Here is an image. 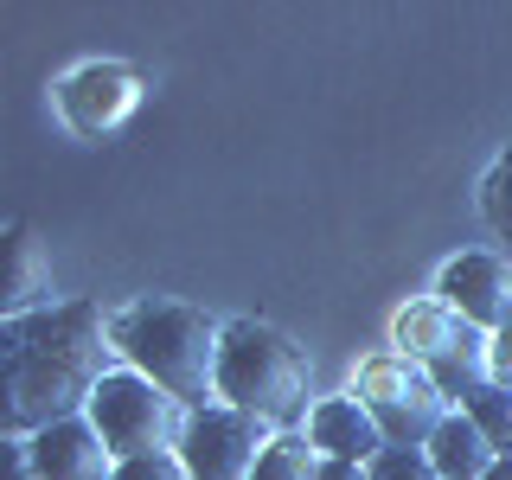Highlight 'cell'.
Wrapping results in <instances>:
<instances>
[{"mask_svg":"<svg viewBox=\"0 0 512 480\" xmlns=\"http://www.w3.org/2000/svg\"><path fill=\"white\" fill-rule=\"evenodd\" d=\"M109 320L90 301H64L20 320H0V423L7 436H39L52 423L90 416L96 384L116 372Z\"/></svg>","mask_w":512,"mask_h":480,"instance_id":"1","label":"cell"},{"mask_svg":"<svg viewBox=\"0 0 512 480\" xmlns=\"http://www.w3.org/2000/svg\"><path fill=\"white\" fill-rule=\"evenodd\" d=\"M109 340L128 372L154 378L160 391H173L186 410L218 404V352H224V327L192 301H160L141 295L122 314H109Z\"/></svg>","mask_w":512,"mask_h":480,"instance_id":"2","label":"cell"},{"mask_svg":"<svg viewBox=\"0 0 512 480\" xmlns=\"http://www.w3.org/2000/svg\"><path fill=\"white\" fill-rule=\"evenodd\" d=\"M308 352L288 340L269 320H231L224 327V352H218V404L269 423L276 436H295V423H308Z\"/></svg>","mask_w":512,"mask_h":480,"instance_id":"3","label":"cell"},{"mask_svg":"<svg viewBox=\"0 0 512 480\" xmlns=\"http://www.w3.org/2000/svg\"><path fill=\"white\" fill-rule=\"evenodd\" d=\"M186 404L173 391H160L154 378L128 372V365H116L103 384H96L90 397V423L96 436L109 442V455L116 461H141V455H167V448H180L186 436Z\"/></svg>","mask_w":512,"mask_h":480,"instance_id":"4","label":"cell"},{"mask_svg":"<svg viewBox=\"0 0 512 480\" xmlns=\"http://www.w3.org/2000/svg\"><path fill=\"white\" fill-rule=\"evenodd\" d=\"M391 340L404 359H416L429 378L442 384L448 404H461L468 391H480L493 372H487V352H493V333H480L474 320H461L448 301H410L404 314L391 320Z\"/></svg>","mask_w":512,"mask_h":480,"instance_id":"5","label":"cell"},{"mask_svg":"<svg viewBox=\"0 0 512 480\" xmlns=\"http://www.w3.org/2000/svg\"><path fill=\"white\" fill-rule=\"evenodd\" d=\"M352 397L378 416V429H384V442H391V448H429V442H436V429L455 416V404L442 397V384L429 378L416 359H404V352L365 365L359 384H352Z\"/></svg>","mask_w":512,"mask_h":480,"instance_id":"6","label":"cell"},{"mask_svg":"<svg viewBox=\"0 0 512 480\" xmlns=\"http://www.w3.org/2000/svg\"><path fill=\"white\" fill-rule=\"evenodd\" d=\"M269 442H276L269 423H256V416L231 410V404H205V410L186 416L180 461H186L192 480H250Z\"/></svg>","mask_w":512,"mask_h":480,"instance_id":"7","label":"cell"},{"mask_svg":"<svg viewBox=\"0 0 512 480\" xmlns=\"http://www.w3.org/2000/svg\"><path fill=\"white\" fill-rule=\"evenodd\" d=\"M436 301H448L461 320H474L480 333H506L512 327V263L493 250H468L442 269Z\"/></svg>","mask_w":512,"mask_h":480,"instance_id":"8","label":"cell"},{"mask_svg":"<svg viewBox=\"0 0 512 480\" xmlns=\"http://www.w3.org/2000/svg\"><path fill=\"white\" fill-rule=\"evenodd\" d=\"M26 455L39 480H116L122 461L109 455V442L96 436L90 416H71V423H52L39 436H26Z\"/></svg>","mask_w":512,"mask_h":480,"instance_id":"9","label":"cell"},{"mask_svg":"<svg viewBox=\"0 0 512 480\" xmlns=\"http://www.w3.org/2000/svg\"><path fill=\"white\" fill-rule=\"evenodd\" d=\"M308 442L327 461H359V468H372L384 448H391L384 429H378V416L365 410L359 397H320L314 416H308Z\"/></svg>","mask_w":512,"mask_h":480,"instance_id":"10","label":"cell"},{"mask_svg":"<svg viewBox=\"0 0 512 480\" xmlns=\"http://www.w3.org/2000/svg\"><path fill=\"white\" fill-rule=\"evenodd\" d=\"M0 301H7V320L52 308V263H45L32 224H13V231H7V295H0Z\"/></svg>","mask_w":512,"mask_h":480,"instance_id":"11","label":"cell"},{"mask_svg":"<svg viewBox=\"0 0 512 480\" xmlns=\"http://www.w3.org/2000/svg\"><path fill=\"white\" fill-rule=\"evenodd\" d=\"M429 461H436L442 480H487L493 468H500V448H493L487 436H480L474 416H448V423L436 429V442H429Z\"/></svg>","mask_w":512,"mask_h":480,"instance_id":"12","label":"cell"},{"mask_svg":"<svg viewBox=\"0 0 512 480\" xmlns=\"http://www.w3.org/2000/svg\"><path fill=\"white\" fill-rule=\"evenodd\" d=\"M455 410H461V416H474V423H480V436L500 448V461H512V391H506V384H493V378H487L480 391L461 397Z\"/></svg>","mask_w":512,"mask_h":480,"instance_id":"13","label":"cell"},{"mask_svg":"<svg viewBox=\"0 0 512 480\" xmlns=\"http://www.w3.org/2000/svg\"><path fill=\"white\" fill-rule=\"evenodd\" d=\"M320 474V448L308 436H276L263 448V461H256L250 480H314Z\"/></svg>","mask_w":512,"mask_h":480,"instance_id":"14","label":"cell"},{"mask_svg":"<svg viewBox=\"0 0 512 480\" xmlns=\"http://www.w3.org/2000/svg\"><path fill=\"white\" fill-rule=\"evenodd\" d=\"M480 212H487V224L512 244V148L493 160V173L480 180Z\"/></svg>","mask_w":512,"mask_h":480,"instance_id":"15","label":"cell"},{"mask_svg":"<svg viewBox=\"0 0 512 480\" xmlns=\"http://www.w3.org/2000/svg\"><path fill=\"white\" fill-rule=\"evenodd\" d=\"M372 480H442V474L429 461V448H384L372 461Z\"/></svg>","mask_w":512,"mask_h":480,"instance_id":"16","label":"cell"},{"mask_svg":"<svg viewBox=\"0 0 512 480\" xmlns=\"http://www.w3.org/2000/svg\"><path fill=\"white\" fill-rule=\"evenodd\" d=\"M116 480H192L186 474V461H180V448H167V455H141V461H122Z\"/></svg>","mask_w":512,"mask_h":480,"instance_id":"17","label":"cell"},{"mask_svg":"<svg viewBox=\"0 0 512 480\" xmlns=\"http://www.w3.org/2000/svg\"><path fill=\"white\" fill-rule=\"evenodd\" d=\"M487 372H493V384H506V391H512V327H506V333H493Z\"/></svg>","mask_w":512,"mask_h":480,"instance_id":"18","label":"cell"},{"mask_svg":"<svg viewBox=\"0 0 512 480\" xmlns=\"http://www.w3.org/2000/svg\"><path fill=\"white\" fill-rule=\"evenodd\" d=\"M314 480H372V468H359V461H327L320 455V474Z\"/></svg>","mask_w":512,"mask_h":480,"instance_id":"19","label":"cell"},{"mask_svg":"<svg viewBox=\"0 0 512 480\" xmlns=\"http://www.w3.org/2000/svg\"><path fill=\"white\" fill-rule=\"evenodd\" d=\"M487 480H512V461H500V468H493V474H487Z\"/></svg>","mask_w":512,"mask_h":480,"instance_id":"20","label":"cell"}]
</instances>
